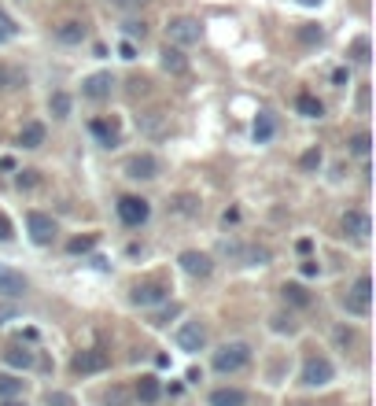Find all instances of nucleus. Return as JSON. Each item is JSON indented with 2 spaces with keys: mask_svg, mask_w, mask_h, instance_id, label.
Listing matches in <instances>:
<instances>
[{
  "mask_svg": "<svg viewBox=\"0 0 376 406\" xmlns=\"http://www.w3.org/2000/svg\"><path fill=\"white\" fill-rule=\"evenodd\" d=\"M45 122H37V119H30V122H23V130H19V144L26 148V152H37L41 144H45Z\"/></svg>",
  "mask_w": 376,
  "mask_h": 406,
  "instance_id": "obj_15",
  "label": "nucleus"
},
{
  "mask_svg": "<svg viewBox=\"0 0 376 406\" xmlns=\"http://www.w3.org/2000/svg\"><path fill=\"white\" fill-rule=\"evenodd\" d=\"M111 8H118V12H137V8H144V0H107Z\"/></svg>",
  "mask_w": 376,
  "mask_h": 406,
  "instance_id": "obj_36",
  "label": "nucleus"
},
{
  "mask_svg": "<svg viewBox=\"0 0 376 406\" xmlns=\"http://www.w3.org/2000/svg\"><path fill=\"white\" fill-rule=\"evenodd\" d=\"M26 380L15 377V373H0V399H15V395H23Z\"/></svg>",
  "mask_w": 376,
  "mask_h": 406,
  "instance_id": "obj_25",
  "label": "nucleus"
},
{
  "mask_svg": "<svg viewBox=\"0 0 376 406\" xmlns=\"http://www.w3.org/2000/svg\"><path fill=\"white\" fill-rule=\"evenodd\" d=\"M343 307H347V314H354V318H369V311H373V277L369 273H362L358 281L350 284V292L343 296Z\"/></svg>",
  "mask_w": 376,
  "mask_h": 406,
  "instance_id": "obj_2",
  "label": "nucleus"
},
{
  "mask_svg": "<svg viewBox=\"0 0 376 406\" xmlns=\"http://www.w3.org/2000/svg\"><path fill=\"white\" fill-rule=\"evenodd\" d=\"M70 108H74V100H70V93H63L56 89L48 96V111H52V119H70Z\"/></svg>",
  "mask_w": 376,
  "mask_h": 406,
  "instance_id": "obj_24",
  "label": "nucleus"
},
{
  "mask_svg": "<svg viewBox=\"0 0 376 406\" xmlns=\"http://www.w3.org/2000/svg\"><path fill=\"white\" fill-rule=\"evenodd\" d=\"M247 259H251V266H266V262H270V251H266V248H251V251H247Z\"/></svg>",
  "mask_w": 376,
  "mask_h": 406,
  "instance_id": "obj_37",
  "label": "nucleus"
},
{
  "mask_svg": "<svg viewBox=\"0 0 376 406\" xmlns=\"http://www.w3.org/2000/svg\"><path fill=\"white\" fill-rule=\"evenodd\" d=\"M85 34H89V30H85V23H78V19H67V23L56 26V41H59V45H81Z\"/></svg>",
  "mask_w": 376,
  "mask_h": 406,
  "instance_id": "obj_17",
  "label": "nucleus"
},
{
  "mask_svg": "<svg viewBox=\"0 0 376 406\" xmlns=\"http://www.w3.org/2000/svg\"><path fill=\"white\" fill-rule=\"evenodd\" d=\"M247 362H251V344H244V340H232V344H221L214 351L210 366L218 373H240Z\"/></svg>",
  "mask_w": 376,
  "mask_h": 406,
  "instance_id": "obj_1",
  "label": "nucleus"
},
{
  "mask_svg": "<svg viewBox=\"0 0 376 406\" xmlns=\"http://www.w3.org/2000/svg\"><path fill=\"white\" fill-rule=\"evenodd\" d=\"M317 270H321V266H317V262H314V259H310V262H303V273H306V277H314V273H317Z\"/></svg>",
  "mask_w": 376,
  "mask_h": 406,
  "instance_id": "obj_47",
  "label": "nucleus"
},
{
  "mask_svg": "<svg viewBox=\"0 0 376 406\" xmlns=\"http://www.w3.org/2000/svg\"><path fill=\"white\" fill-rule=\"evenodd\" d=\"M159 159L152 152H137L126 159V177H133V181H155L159 177Z\"/></svg>",
  "mask_w": 376,
  "mask_h": 406,
  "instance_id": "obj_5",
  "label": "nucleus"
},
{
  "mask_svg": "<svg viewBox=\"0 0 376 406\" xmlns=\"http://www.w3.org/2000/svg\"><path fill=\"white\" fill-rule=\"evenodd\" d=\"M299 4H306V8H317V4H321V0H299Z\"/></svg>",
  "mask_w": 376,
  "mask_h": 406,
  "instance_id": "obj_50",
  "label": "nucleus"
},
{
  "mask_svg": "<svg viewBox=\"0 0 376 406\" xmlns=\"http://www.w3.org/2000/svg\"><path fill=\"white\" fill-rule=\"evenodd\" d=\"M247 395L240 388H214L210 392V406H244Z\"/></svg>",
  "mask_w": 376,
  "mask_h": 406,
  "instance_id": "obj_23",
  "label": "nucleus"
},
{
  "mask_svg": "<svg viewBox=\"0 0 376 406\" xmlns=\"http://www.w3.org/2000/svg\"><path fill=\"white\" fill-rule=\"evenodd\" d=\"M203 34V26L196 23V19H188V15H177V19H170V26H166V37L174 41V45H196Z\"/></svg>",
  "mask_w": 376,
  "mask_h": 406,
  "instance_id": "obj_6",
  "label": "nucleus"
},
{
  "mask_svg": "<svg viewBox=\"0 0 376 406\" xmlns=\"http://www.w3.org/2000/svg\"><path fill=\"white\" fill-rule=\"evenodd\" d=\"M133 395H137L144 406H152V403H159V395H163V384H159V377H152V373H144V377L137 380Z\"/></svg>",
  "mask_w": 376,
  "mask_h": 406,
  "instance_id": "obj_18",
  "label": "nucleus"
},
{
  "mask_svg": "<svg viewBox=\"0 0 376 406\" xmlns=\"http://www.w3.org/2000/svg\"><path fill=\"white\" fill-rule=\"evenodd\" d=\"M273 133H277V119H273L270 111H262L259 119H255V126H251L255 144H270V141H273Z\"/></svg>",
  "mask_w": 376,
  "mask_h": 406,
  "instance_id": "obj_21",
  "label": "nucleus"
},
{
  "mask_svg": "<svg viewBox=\"0 0 376 406\" xmlns=\"http://www.w3.org/2000/svg\"><path fill=\"white\" fill-rule=\"evenodd\" d=\"M144 34H148L144 23H137V19H130V23H126V37H141V41H144Z\"/></svg>",
  "mask_w": 376,
  "mask_h": 406,
  "instance_id": "obj_38",
  "label": "nucleus"
},
{
  "mask_svg": "<svg viewBox=\"0 0 376 406\" xmlns=\"http://www.w3.org/2000/svg\"><path fill=\"white\" fill-rule=\"evenodd\" d=\"M166 292H170V288L159 284V281H141L130 292V299H133L137 307H155V303H163V299H166Z\"/></svg>",
  "mask_w": 376,
  "mask_h": 406,
  "instance_id": "obj_14",
  "label": "nucleus"
},
{
  "mask_svg": "<svg viewBox=\"0 0 376 406\" xmlns=\"http://www.w3.org/2000/svg\"><path fill=\"white\" fill-rule=\"evenodd\" d=\"M332 377H336V366H332L325 355H314V358L303 362L299 384H303V388H325V384H332Z\"/></svg>",
  "mask_w": 376,
  "mask_h": 406,
  "instance_id": "obj_4",
  "label": "nucleus"
},
{
  "mask_svg": "<svg viewBox=\"0 0 376 406\" xmlns=\"http://www.w3.org/2000/svg\"><path fill=\"white\" fill-rule=\"evenodd\" d=\"M347 148L354 155H369V148H373V137L369 133H354L350 141H347Z\"/></svg>",
  "mask_w": 376,
  "mask_h": 406,
  "instance_id": "obj_30",
  "label": "nucleus"
},
{
  "mask_svg": "<svg viewBox=\"0 0 376 406\" xmlns=\"http://www.w3.org/2000/svg\"><path fill=\"white\" fill-rule=\"evenodd\" d=\"M339 226H343V233H347V237H354V240H365L373 233V218L365 215V211H358V207H350L347 215L339 218Z\"/></svg>",
  "mask_w": 376,
  "mask_h": 406,
  "instance_id": "obj_12",
  "label": "nucleus"
},
{
  "mask_svg": "<svg viewBox=\"0 0 376 406\" xmlns=\"http://www.w3.org/2000/svg\"><path fill=\"white\" fill-rule=\"evenodd\" d=\"M299 41H303V45H321V41H325V30L306 23V26H299Z\"/></svg>",
  "mask_w": 376,
  "mask_h": 406,
  "instance_id": "obj_29",
  "label": "nucleus"
},
{
  "mask_svg": "<svg viewBox=\"0 0 376 406\" xmlns=\"http://www.w3.org/2000/svg\"><path fill=\"white\" fill-rule=\"evenodd\" d=\"M332 81H336V85H347V81H350V74H347V67H339L336 74H332Z\"/></svg>",
  "mask_w": 376,
  "mask_h": 406,
  "instance_id": "obj_44",
  "label": "nucleus"
},
{
  "mask_svg": "<svg viewBox=\"0 0 376 406\" xmlns=\"http://www.w3.org/2000/svg\"><path fill=\"white\" fill-rule=\"evenodd\" d=\"M15 318V307H0V325H8Z\"/></svg>",
  "mask_w": 376,
  "mask_h": 406,
  "instance_id": "obj_45",
  "label": "nucleus"
},
{
  "mask_svg": "<svg viewBox=\"0 0 376 406\" xmlns=\"http://www.w3.org/2000/svg\"><path fill=\"white\" fill-rule=\"evenodd\" d=\"M4 85H8V70L0 67V89H4Z\"/></svg>",
  "mask_w": 376,
  "mask_h": 406,
  "instance_id": "obj_49",
  "label": "nucleus"
},
{
  "mask_svg": "<svg viewBox=\"0 0 376 406\" xmlns=\"http://www.w3.org/2000/svg\"><path fill=\"white\" fill-rule=\"evenodd\" d=\"M295 111L303 115V119H321V115H325V104H321L314 93H299L295 96Z\"/></svg>",
  "mask_w": 376,
  "mask_h": 406,
  "instance_id": "obj_22",
  "label": "nucleus"
},
{
  "mask_svg": "<svg viewBox=\"0 0 376 406\" xmlns=\"http://www.w3.org/2000/svg\"><path fill=\"white\" fill-rule=\"evenodd\" d=\"M15 237V229H12V218L4 215V211H0V240H12Z\"/></svg>",
  "mask_w": 376,
  "mask_h": 406,
  "instance_id": "obj_40",
  "label": "nucleus"
},
{
  "mask_svg": "<svg viewBox=\"0 0 376 406\" xmlns=\"http://www.w3.org/2000/svg\"><path fill=\"white\" fill-rule=\"evenodd\" d=\"M148 215H152V207H148V200L144 196H122L118 200V218L126 222V226H144Z\"/></svg>",
  "mask_w": 376,
  "mask_h": 406,
  "instance_id": "obj_8",
  "label": "nucleus"
},
{
  "mask_svg": "<svg viewBox=\"0 0 376 406\" xmlns=\"http://www.w3.org/2000/svg\"><path fill=\"white\" fill-rule=\"evenodd\" d=\"M358 108H362V111H369V89H362V93H358Z\"/></svg>",
  "mask_w": 376,
  "mask_h": 406,
  "instance_id": "obj_46",
  "label": "nucleus"
},
{
  "mask_svg": "<svg viewBox=\"0 0 376 406\" xmlns=\"http://www.w3.org/2000/svg\"><path fill=\"white\" fill-rule=\"evenodd\" d=\"M89 130H92V137H96V141H100L103 148H115L118 141H122L118 126H115V122H107V119H92V122H89Z\"/></svg>",
  "mask_w": 376,
  "mask_h": 406,
  "instance_id": "obj_20",
  "label": "nucleus"
},
{
  "mask_svg": "<svg viewBox=\"0 0 376 406\" xmlns=\"http://www.w3.org/2000/svg\"><path fill=\"white\" fill-rule=\"evenodd\" d=\"M92 244H96V237H74L67 244V251L70 255H85V251H92Z\"/></svg>",
  "mask_w": 376,
  "mask_h": 406,
  "instance_id": "obj_33",
  "label": "nucleus"
},
{
  "mask_svg": "<svg viewBox=\"0 0 376 406\" xmlns=\"http://www.w3.org/2000/svg\"><path fill=\"white\" fill-rule=\"evenodd\" d=\"M26 229H30V240L41 244V248L56 240V222H52V215H45V211H30V215H26Z\"/></svg>",
  "mask_w": 376,
  "mask_h": 406,
  "instance_id": "obj_9",
  "label": "nucleus"
},
{
  "mask_svg": "<svg viewBox=\"0 0 376 406\" xmlns=\"http://www.w3.org/2000/svg\"><path fill=\"white\" fill-rule=\"evenodd\" d=\"M30 292V281L19 270H12V266H4L0 262V296H8V299H19V296H26Z\"/></svg>",
  "mask_w": 376,
  "mask_h": 406,
  "instance_id": "obj_13",
  "label": "nucleus"
},
{
  "mask_svg": "<svg viewBox=\"0 0 376 406\" xmlns=\"http://www.w3.org/2000/svg\"><path fill=\"white\" fill-rule=\"evenodd\" d=\"M0 406H26V399H4Z\"/></svg>",
  "mask_w": 376,
  "mask_h": 406,
  "instance_id": "obj_48",
  "label": "nucleus"
},
{
  "mask_svg": "<svg viewBox=\"0 0 376 406\" xmlns=\"http://www.w3.org/2000/svg\"><path fill=\"white\" fill-rule=\"evenodd\" d=\"M37 185V170H19V188H34Z\"/></svg>",
  "mask_w": 376,
  "mask_h": 406,
  "instance_id": "obj_39",
  "label": "nucleus"
},
{
  "mask_svg": "<svg viewBox=\"0 0 376 406\" xmlns=\"http://www.w3.org/2000/svg\"><path fill=\"white\" fill-rule=\"evenodd\" d=\"M111 93H115V74L111 70H96L81 81V96H89V100H107Z\"/></svg>",
  "mask_w": 376,
  "mask_h": 406,
  "instance_id": "obj_11",
  "label": "nucleus"
},
{
  "mask_svg": "<svg viewBox=\"0 0 376 406\" xmlns=\"http://www.w3.org/2000/svg\"><path fill=\"white\" fill-rule=\"evenodd\" d=\"M103 406H130V392H126L122 384L107 388V392H103Z\"/></svg>",
  "mask_w": 376,
  "mask_h": 406,
  "instance_id": "obj_28",
  "label": "nucleus"
},
{
  "mask_svg": "<svg viewBox=\"0 0 376 406\" xmlns=\"http://www.w3.org/2000/svg\"><path fill=\"white\" fill-rule=\"evenodd\" d=\"M181 270H185L188 277H196V281H207V277L214 273V259L207 251H181Z\"/></svg>",
  "mask_w": 376,
  "mask_h": 406,
  "instance_id": "obj_10",
  "label": "nucleus"
},
{
  "mask_svg": "<svg viewBox=\"0 0 376 406\" xmlns=\"http://www.w3.org/2000/svg\"><path fill=\"white\" fill-rule=\"evenodd\" d=\"M45 403L48 406H74V395H67V392H48Z\"/></svg>",
  "mask_w": 376,
  "mask_h": 406,
  "instance_id": "obj_34",
  "label": "nucleus"
},
{
  "mask_svg": "<svg viewBox=\"0 0 376 406\" xmlns=\"http://www.w3.org/2000/svg\"><path fill=\"white\" fill-rule=\"evenodd\" d=\"M177 314H181V303H170V311H159V314L152 318V325H155V329H163V325H170V322H174Z\"/></svg>",
  "mask_w": 376,
  "mask_h": 406,
  "instance_id": "obj_32",
  "label": "nucleus"
},
{
  "mask_svg": "<svg viewBox=\"0 0 376 406\" xmlns=\"http://www.w3.org/2000/svg\"><path fill=\"white\" fill-rule=\"evenodd\" d=\"M177 347L188 351V355H196V351L207 347V325L199 322V318H192V322H185L177 329Z\"/></svg>",
  "mask_w": 376,
  "mask_h": 406,
  "instance_id": "obj_7",
  "label": "nucleus"
},
{
  "mask_svg": "<svg viewBox=\"0 0 376 406\" xmlns=\"http://www.w3.org/2000/svg\"><path fill=\"white\" fill-rule=\"evenodd\" d=\"M281 296H284V303H292V307H310V292H306L303 284H295V281L284 284Z\"/></svg>",
  "mask_w": 376,
  "mask_h": 406,
  "instance_id": "obj_26",
  "label": "nucleus"
},
{
  "mask_svg": "<svg viewBox=\"0 0 376 406\" xmlns=\"http://www.w3.org/2000/svg\"><path fill=\"white\" fill-rule=\"evenodd\" d=\"M321 163H325V152H321V148H306V152L299 155V166H303L306 174H317Z\"/></svg>",
  "mask_w": 376,
  "mask_h": 406,
  "instance_id": "obj_27",
  "label": "nucleus"
},
{
  "mask_svg": "<svg viewBox=\"0 0 376 406\" xmlns=\"http://www.w3.org/2000/svg\"><path fill=\"white\" fill-rule=\"evenodd\" d=\"M70 369L78 373V377H96V373L111 369V355H107L103 347H85L70 358Z\"/></svg>",
  "mask_w": 376,
  "mask_h": 406,
  "instance_id": "obj_3",
  "label": "nucleus"
},
{
  "mask_svg": "<svg viewBox=\"0 0 376 406\" xmlns=\"http://www.w3.org/2000/svg\"><path fill=\"white\" fill-rule=\"evenodd\" d=\"M118 56H122V59H137V48H133V41H122V45H118Z\"/></svg>",
  "mask_w": 376,
  "mask_h": 406,
  "instance_id": "obj_43",
  "label": "nucleus"
},
{
  "mask_svg": "<svg viewBox=\"0 0 376 406\" xmlns=\"http://www.w3.org/2000/svg\"><path fill=\"white\" fill-rule=\"evenodd\" d=\"M354 59H358V63H369V37H358V41H354Z\"/></svg>",
  "mask_w": 376,
  "mask_h": 406,
  "instance_id": "obj_35",
  "label": "nucleus"
},
{
  "mask_svg": "<svg viewBox=\"0 0 376 406\" xmlns=\"http://www.w3.org/2000/svg\"><path fill=\"white\" fill-rule=\"evenodd\" d=\"M19 34V26H15V19L8 15V12H0V45H8V41H12Z\"/></svg>",
  "mask_w": 376,
  "mask_h": 406,
  "instance_id": "obj_31",
  "label": "nucleus"
},
{
  "mask_svg": "<svg viewBox=\"0 0 376 406\" xmlns=\"http://www.w3.org/2000/svg\"><path fill=\"white\" fill-rule=\"evenodd\" d=\"M4 366H12V369H34L37 366V355L30 347H23V344H12L4 351Z\"/></svg>",
  "mask_w": 376,
  "mask_h": 406,
  "instance_id": "obj_16",
  "label": "nucleus"
},
{
  "mask_svg": "<svg viewBox=\"0 0 376 406\" xmlns=\"http://www.w3.org/2000/svg\"><path fill=\"white\" fill-rule=\"evenodd\" d=\"M159 63H163L166 74H185L188 70V59H185V52H181L177 45H166L163 52H159Z\"/></svg>",
  "mask_w": 376,
  "mask_h": 406,
  "instance_id": "obj_19",
  "label": "nucleus"
},
{
  "mask_svg": "<svg viewBox=\"0 0 376 406\" xmlns=\"http://www.w3.org/2000/svg\"><path fill=\"white\" fill-rule=\"evenodd\" d=\"M177 211H181V215H192V211H196V200H192V196H177Z\"/></svg>",
  "mask_w": 376,
  "mask_h": 406,
  "instance_id": "obj_42",
  "label": "nucleus"
},
{
  "mask_svg": "<svg viewBox=\"0 0 376 406\" xmlns=\"http://www.w3.org/2000/svg\"><path fill=\"white\" fill-rule=\"evenodd\" d=\"M273 329H277V333H284V329H288V333H292V329H295V322H292V318H284V314H277V318H273Z\"/></svg>",
  "mask_w": 376,
  "mask_h": 406,
  "instance_id": "obj_41",
  "label": "nucleus"
}]
</instances>
